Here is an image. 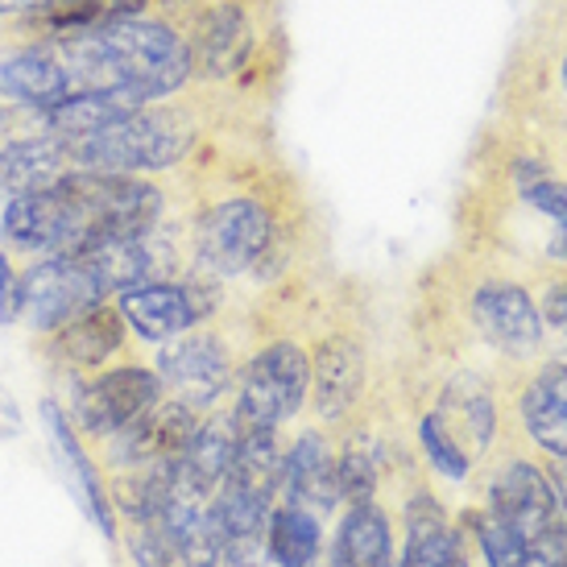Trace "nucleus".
<instances>
[{"instance_id": "f257e3e1", "label": "nucleus", "mask_w": 567, "mask_h": 567, "mask_svg": "<svg viewBox=\"0 0 567 567\" xmlns=\"http://www.w3.org/2000/svg\"><path fill=\"white\" fill-rule=\"evenodd\" d=\"M204 112L199 100H183V92L158 104L121 116L116 125L66 142L71 171L87 174H166L199 150Z\"/></svg>"}, {"instance_id": "f03ea898", "label": "nucleus", "mask_w": 567, "mask_h": 567, "mask_svg": "<svg viewBox=\"0 0 567 567\" xmlns=\"http://www.w3.org/2000/svg\"><path fill=\"white\" fill-rule=\"evenodd\" d=\"M100 42L116 63L125 87L133 92L137 104H158L171 95L187 92L195 83L190 71V47L187 33L174 21L158 13H137V17H116L95 25Z\"/></svg>"}, {"instance_id": "7ed1b4c3", "label": "nucleus", "mask_w": 567, "mask_h": 567, "mask_svg": "<svg viewBox=\"0 0 567 567\" xmlns=\"http://www.w3.org/2000/svg\"><path fill=\"white\" fill-rule=\"evenodd\" d=\"M278 220L282 216H278L274 199L257 195V190H233V195L212 199L207 207H199L187 233L190 269L212 274L220 282L249 274L261 261V252L269 249Z\"/></svg>"}, {"instance_id": "20e7f679", "label": "nucleus", "mask_w": 567, "mask_h": 567, "mask_svg": "<svg viewBox=\"0 0 567 567\" xmlns=\"http://www.w3.org/2000/svg\"><path fill=\"white\" fill-rule=\"evenodd\" d=\"M311 394V352L299 340H269L257 348L237 373V414L240 426H286Z\"/></svg>"}, {"instance_id": "39448f33", "label": "nucleus", "mask_w": 567, "mask_h": 567, "mask_svg": "<svg viewBox=\"0 0 567 567\" xmlns=\"http://www.w3.org/2000/svg\"><path fill=\"white\" fill-rule=\"evenodd\" d=\"M187 47L195 83L220 87V83L245 80L266 42H261L249 0H207L199 17L187 25Z\"/></svg>"}, {"instance_id": "423d86ee", "label": "nucleus", "mask_w": 567, "mask_h": 567, "mask_svg": "<svg viewBox=\"0 0 567 567\" xmlns=\"http://www.w3.org/2000/svg\"><path fill=\"white\" fill-rule=\"evenodd\" d=\"M71 378V423L92 440H109L133 419H142L162 402V378L145 364H121L100 373H66Z\"/></svg>"}, {"instance_id": "0eeeda50", "label": "nucleus", "mask_w": 567, "mask_h": 567, "mask_svg": "<svg viewBox=\"0 0 567 567\" xmlns=\"http://www.w3.org/2000/svg\"><path fill=\"white\" fill-rule=\"evenodd\" d=\"M158 373L162 390L178 402H187L190 410L207 414L212 406H220V398L233 390L237 381V364H233V352L224 344L216 331H183L178 340L162 344L158 352Z\"/></svg>"}, {"instance_id": "6e6552de", "label": "nucleus", "mask_w": 567, "mask_h": 567, "mask_svg": "<svg viewBox=\"0 0 567 567\" xmlns=\"http://www.w3.org/2000/svg\"><path fill=\"white\" fill-rule=\"evenodd\" d=\"M488 509L509 522L526 547L547 543L555 535H567V518L559 502H555L547 473L522 456H509L493 473V481H488Z\"/></svg>"}, {"instance_id": "1a4fd4ad", "label": "nucleus", "mask_w": 567, "mask_h": 567, "mask_svg": "<svg viewBox=\"0 0 567 567\" xmlns=\"http://www.w3.org/2000/svg\"><path fill=\"white\" fill-rule=\"evenodd\" d=\"M21 278H25V316L21 319H30L38 336L59 331L66 319L83 316L87 307L109 299L80 257H33V266H25Z\"/></svg>"}, {"instance_id": "9d476101", "label": "nucleus", "mask_w": 567, "mask_h": 567, "mask_svg": "<svg viewBox=\"0 0 567 567\" xmlns=\"http://www.w3.org/2000/svg\"><path fill=\"white\" fill-rule=\"evenodd\" d=\"M468 319L481 331V340L505 352V357H518L530 361L547 331H543V316H538V302L530 299V290L509 278H485L468 295Z\"/></svg>"}, {"instance_id": "9b49d317", "label": "nucleus", "mask_w": 567, "mask_h": 567, "mask_svg": "<svg viewBox=\"0 0 567 567\" xmlns=\"http://www.w3.org/2000/svg\"><path fill=\"white\" fill-rule=\"evenodd\" d=\"M369 385V352L352 331H331L311 352V406L323 423H344Z\"/></svg>"}, {"instance_id": "f8f14e48", "label": "nucleus", "mask_w": 567, "mask_h": 567, "mask_svg": "<svg viewBox=\"0 0 567 567\" xmlns=\"http://www.w3.org/2000/svg\"><path fill=\"white\" fill-rule=\"evenodd\" d=\"M66 71L50 42H9L0 50V104L4 109H54L63 104Z\"/></svg>"}, {"instance_id": "ddd939ff", "label": "nucleus", "mask_w": 567, "mask_h": 567, "mask_svg": "<svg viewBox=\"0 0 567 567\" xmlns=\"http://www.w3.org/2000/svg\"><path fill=\"white\" fill-rule=\"evenodd\" d=\"M128 323L121 319L116 302H95L83 316L66 319L59 331L42 336L47 357L66 373H100V364H109L125 348Z\"/></svg>"}, {"instance_id": "4468645a", "label": "nucleus", "mask_w": 567, "mask_h": 567, "mask_svg": "<svg viewBox=\"0 0 567 567\" xmlns=\"http://www.w3.org/2000/svg\"><path fill=\"white\" fill-rule=\"evenodd\" d=\"M278 502L302 505L316 518L340 505V481H336V452L323 431H302L282 456V485Z\"/></svg>"}, {"instance_id": "2eb2a0df", "label": "nucleus", "mask_w": 567, "mask_h": 567, "mask_svg": "<svg viewBox=\"0 0 567 567\" xmlns=\"http://www.w3.org/2000/svg\"><path fill=\"white\" fill-rule=\"evenodd\" d=\"M518 419L526 440L547 452V460H567V357L543 361L522 381Z\"/></svg>"}, {"instance_id": "dca6fc26", "label": "nucleus", "mask_w": 567, "mask_h": 567, "mask_svg": "<svg viewBox=\"0 0 567 567\" xmlns=\"http://www.w3.org/2000/svg\"><path fill=\"white\" fill-rule=\"evenodd\" d=\"M431 414L473 464L488 452L493 431H497V402H493V390H488L485 378L456 373L440 390V402L431 406Z\"/></svg>"}, {"instance_id": "f3484780", "label": "nucleus", "mask_w": 567, "mask_h": 567, "mask_svg": "<svg viewBox=\"0 0 567 567\" xmlns=\"http://www.w3.org/2000/svg\"><path fill=\"white\" fill-rule=\"evenodd\" d=\"M116 311L150 344H171L183 331L199 328V316H195V302H190V290L183 278L121 290L116 295Z\"/></svg>"}, {"instance_id": "a211bd4d", "label": "nucleus", "mask_w": 567, "mask_h": 567, "mask_svg": "<svg viewBox=\"0 0 567 567\" xmlns=\"http://www.w3.org/2000/svg\"><path fill=\"white\" fill-rule=\"evenodd\" d=\"M71 174V150L54 133H17L0 145V195H30Z\"/></svg>"}, {"instance_id": "6ab92c4d", "label": "nucleus", "mask_w": 567, "mask_h": 567, "mask_svg": "<svg viewBox=\"0 0 567 567\" xmlns=\"http://www.w3.org/2000/svg\"><path fill=\"white\" fill-rule=\"evenodd\" d=\"M406 567H473L468 564V543L456 526L447 522L435 497L414 493L406 497Z\"/></svg>"}, {"instance_id": "aec40b11", "label": "nucleus", "mask_w": 567, "mask_h": 567, "mask_svg": "<svg viewBox=\"0 0 567 567\" xmlns=\"http://www.w3.org/2000/svg\"><path fill=\"white\" fill-rule=\"evenodd\" d=\"M237 440H240L237 414L228 406H212L204 419H199V426H195V435H190V443H187V452L178 460L183 476L195 481L204 493H216L220 481L228 476V468H233Z\"/></svg>"}, {"instance_id": "412c9836", "label": "nucleus", "mask_w": 567, "mask_h": 567, "mask_svg": "<svg viewBox=\"0 0 567 567\" xmlns=\"http://www.w3.org/2000/svg\"><path fill=\"white\" fill-rule=\"evenodd\" d=\"M42 414H47L50 435H54V443H59V452H63V460H66V473L75 476L80 502L87 505V514H92V522L100 526V535H104V538H116V518H112L109 485H104L100 468L92 464V456L83 452L80 435H75V423H71L63 410H59V402H42Z\"/></svg>"}, {"instance_id": "4be33fe9", "label": "nucleus", "mask_w": 567, "mask_h": 567, "mask_svg": "<svg viewBox=\"0 0 567 567\" xmlns=\"http://www.w3.org/2000/svg\"><path fill=\"white\" fill-rule=\"evenodd\" d=\"M336 555L344 559V567H381L394 555V535H390V518L378 509V502L352 505L340 522L336 535Z\"/></svg>"}, {"instance_id": "5701e85b", "label": "nucleus", "mask_w": 567, "mask_h": 567, "mask_svg": "<svg viewBox=\"0 0 567 567\" xmlns=\"http://www.w3.org/2000/svg\"><path fill=\"white\" fill-rule=\"evenodd\" d=\"M266 551L274 567H307L319 555V518L302 505L278 502L266 526Z\"/></svg>"}, {"instance_id": "b1692460", "label": "nucleus", "mask_w": 567, "mask_h": 567, "mask_svg": "<svg viewBox=\"0 0 567 567\" xmlns=\"http://www.w3.org/2000/svg\"><path fill=\"white\" fill-rule=\"evenodd\" d=\"M378 473H381V456L369 435H352V440L336 452V481H340V502L361 505L373 502L378 493Z\"/></svg>"}, {"instance_id": "393cba45", "label": "nucleus", "mask_w": 567, "mask_h": 567, "mask_svg": "<svg viewBox=\"0 0 567 567\" xmlns=\"http://www.w3.org/2000/svg\"><path fill=\"white\" fill-rule=\"evenodd\" d=\"M468 522H473L476 543H481V555H485L488 567H530L526 543H522V535L505 518L485 509V514H473Z\"/></svg>"}, {"instance_id": "a878e982", "label": "nucleus", "mask_w": 567, "mask_h": 567, "mask_svg": "<svg viewBox=\"0 0 567 567\" xmlns=\"http://www.w3.org/2000/svg\"><path fill=\"white\" fill-rule=\"evenodd\" d=\"M224 555V530L216 514H212V502L199 518L190 522L183 535L174 538V564L178 567H220Z\"/></svg>"}, {"instance_id": "bb28decb", "label": "nucleus", "mask_w": 567, "mask_h": 567, "mask_svg": "<svg viewBox=\"0 0 567 567\" xmlns=\"http://www.w3.org/2000/svg\"><path fill=\"white\" fill-rule=\"evenodd\" d=\"M419 443H423V456L431 460V468L443 476H452V481H464V476L473 473V460L464 456L456 447V440L435 423V414L426 410L423 419H419Z\"/></svg>"}, {"instance_id": "cd10ccee", "label": "nucleus", "mask_w": 567, "mask_h": 567, "mask_svg": "<svg viewBox=\"0 0 567 567\" xmlns=\"http://www.w3.org/2000/svg\"><path fill=\"white\" fill-rule=\"evenodd\" d=\"M128 555L137 567H174V538L162 522H128Z\"/></svg>"}, {"instance_id": "c85d7f7f", "label": "nucleus", "mask_w": 567, "mask_h": 567, "mask_svg": "<svg viewBox=\"0 0 567 567\" xmlns=\"http://www.w3.org/2000/svg\"><path fill=\"white\" fill-rule=\"evenodd\" d=\"M538 316L543 328H551L559 340H567V269H555L551 278L538 290Z\"/></svg>"}, {"instance_id": "c756f323", "label": "nucleus", "mask_w": 567, "mask_h": 567, "mask_svg": "<svg viewBox=\"0 0 567 567\" xmlns=\"http://www.w3.org/2000/svg\"><path fill=\"white\" fill-rule=\"evenodd\" d=\"M25 316V278L17 274L13 252L0 249V323H17Z\"/></svg>"}, {"instance_id": "7c9ffc66", "label": "nucleus", "mask_w": 567, "mask_h": 567, "mask_svg": "<svg viewBox=\"0 0 567 567\" xmlns=\"http://www.w3.org/2000/svg\"><path fill=\"white\" fill-rule=\"evenodd\" d=\"M220 567H269L266 538H233V543H224Z\"/></svg>"}, {"instance_id": "2f4dec72", "label": "nucleus", "mask_w": 567, "mask_h": 567, "mask_svg": "<svg viewBox=\"0 0 567 567\" xmlns=\"http://www.w3.org/2000/svg\"><path fill=\"white\" fill-rule=\"evenodd\" d=\"M17 431H21V410H17L13 394L0 385V435L9 440V435H17Z\"/></svg>"}, {"instance_id": "473e14b6", "label": "nucleus", "mask_w": 567, "mask_h": 567, "mask_svg": "<svg viewBox=\"0 0 567 567\" xmlns=\"http://www.w3.org/2000/svg\"><path fill=\"white\" fill-rule=\"evenodd\" d=\"M543 473H547V481H551L555 502H559V509H564V518H567V460H551Z\"/></svg>"}, {"instance_id": "72a5a7b5", "label": "nucleus", "mask_w": 567, "mask_h": 567, "mask_svg": "<svg viewBox=\"0 0 567 567\" xmlns=\"http://www.w3.org/2000/svg\"><path fill=\"white\" fill-rule=\"evenodd\" d=\"M307 567H344V559L336 555V547H328V551L319 547V555H316V559H311V564H307Z\"/></svg>"}, {"instance_id": "f704fd0d", "label": "nucleus", "mask_w": 567, "mask_h": 567, "mask_svg": "<svg viewBox=\"0 0 567 567\" xmlns=\"http://www.w3.org/2000/svg\"><path fill=\"white\" fill-rule=\"evenodd\" d=\"M551 257L567 261V228H555V237H551Z\"/></svg>"}, {"instance_id": "c9c22d12", "label": "nucleus", "mask_w": 567, "mask_h": 567, "mask_svg": "<svg viewBox=\"0 0 567 567\" xmlns=\"http://www.w3.org/2000/svg\"><path fill=\"white\" fill-rule=\"evenodd\" d=\"M564 567H567V559H564Z\"/></svg>"}]
</instances>
